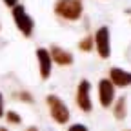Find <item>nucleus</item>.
<instances>
[{"label":"nucleus","mask_w":131,"mask_h":131,"mask_svg":"<svg viewBox=\"0 0 131 131\" xmlns=\"http://www.w3.org/2000/svg\"><path fill=\"white\" fill-rule=\"evenodd\" d=\"M37 55L40 60V75H42V78H47L49 73H51V57H49L46 49H38Z\"/></svg>","instance_id":"nucleus-8"},{"label":"nucleus","mask_w":131,"mask_h":131,"mask_svg":"<svg viewBox=\"0 0 131 131\" xmlns=\"http://www.w3.org/2000/svg\"><path fill=\"white\" fill-rule=\"evenodd\" d=\"M88 93H89V82L82 80L80 86H78V91H77V102H78V106L84 111L91 109V102H89V95Z\"/></svg>","instance_id":"nucleus-5"},{"label":"nucleus","mask_w":131,"mask_h":131,"mask_svg":"<svg viewBox=\"0 0 131 131\" xmlns=\"http://www.w3.org/2000/svg\"><path fill=\"white\" fill-rule=\"evenodd\" d=\"M96 49H98V55L102 58H107L109 57V31L107 27H100L96 31Z\"/></svg>","instance_id":"nucleus-4"},{"label":"nucleus","mask_w":131,"mask_h":131,"mask_svg":"<svg viewBox=\"0 0 131 131\" xmlns=\"http://www.w3.org/2000/svg\"><path fill=\"white\" fill-rule=\"evenodd\" d=\"M55 11L68 20H77L82 15V4L80 0H58L55 4Z\"/></svg>","instance_id":"nucleus-1"},{"label":"nucleus","mask_w":131,"mask_h":131,"mask_svg":"<svg viewBox=\"0 0 131 131\" xmlns=\"http://www.w3.org/2000/svg\"><path fill=\"white\" fill-rule=\"evenodd\" d=\"M124 111H126V102H124V98H120L118 104H117V109H115V117H117V118H122L124 115H126Z\"/></svg>","instance_id":"nucleus-10"},{"label":"nucleus","mask_w":131,"mask_h":131,"mask_svg":"<svg viewBox=\"0 0 131 131\" xmlns=\"http://www.w3.org/2000/svg\"><path fill=\"white\" fill-rule=\"evenodd\" d=\"M13 16H15V22L16 26H18V29L24 33V35H31V31H33V20H31V16L26 15L24 7L22 6H15L13 7Z\"/></svg>","instance_id":"nucleus-3"},{"label":"nucleus","mask_w":131,"mask_h":131,"mask_svg":"<svg viewBox=\"0 0 131 131\" xmlns=\"http://www.w3.org/2000/svg\"><path fill=\"white\" fill-rule=\"evenodd\" d=\"M69 131H88L84 126H80V124H77V126H71L69 127Z\"/></svg>","instance_id":"nucleus-12"},{"label":"nucleus","mask_w":131,"mask_h":131,"mask_svg":"<svg viewBox=\"0 0 131 131\" xmlns=\"http://www.w3.org/2000/svg\"><path fill=\"white\" fill-rule=\"evenodd\" d=\"M98 89H100V102L104 107L111 106L113 102V96H115V89H113V84L109 80H100V86H98Z\"/></svg>","instance_id":"nucleus-6"},{"label":"nucleus","mask_w":131,"mask_h":131,"mask_svg":"<svg viewBox=\"0 0 131 131\" xmlns=\"http://www.w3.org/2000/svg\"><path fill=\"white\" fill-rule=\"evenodd\" d=\"M49 57H53L55 62H58L60 66H69V64L73 62V57H71L68 51L60 49V47H51V55H49Z\"/></svg>","instance_id":"nucleus-9"},{"label":"nucleus","mask_w":131,"mask_h":131,"mask_svg":"<svg viewBox=\"0 0 131 131\" xmlns=\"http://www.w3.org/2000/svg\"><path fill=\"white\" fill-rule=\"evenodd\" d=\"M47 104H49V109H51V115H53V118L60 124L64 122H68L69 118V113H68V107L64 106V102L60 100L58 96H47Z\"/></svg>","instance_id":"nucleus-2"},{"label":"nucleus","mask_w":131,"mask_h":131,"mask_svg":"<svg viewBox=\"0 0 131 131\" xmlns=\"http://www.w3.org/2000/svg\"><path fill=\"white\" fill-rule=\"evenodd\" d=\"M7 118H9L11 122H20V118H18V117H16V115H15V113H9V115H7Z\"/></svg>","instance_id":"nucleus-13"},{"label":"nucleus","mask_w":131,"mask_h":131,"mask_svg":"<svg viewBox=\"0 0 131 131\" xmlns=\"http://www.w3.org/2000/svg\"><path fill=\"white\" fill-rule=\"evenodd\" d=\"M91 46H93V38L91 37H88V38H84V40H82L80 42V49H84V51H89V49H91Z\"/></svg>","instance_id":"nucleus-11"},{"label":"nucleus","mask_w":131,"mask_h":131,"mask_svg":"<svg viewBox=\"0 0 131 131\" xmlns=\"http://www.w3.org/2000/svg\"><path fill=\"white\" fill-rule=\"evenodd\" d=\"M29 131H35V129H29Z\"/></svg>","instance_id":"nucleus-16"},{"label":"nucleus","mask_w":131,"mask_h":131,"mask_svg":"<svg viewBox=\"0 0 131 131\" xmlns=\"http://www.w3.org/2000/svg\"><path fill=\"white\" fill-rule=\"evenodd\" d=\"M4 2H6L7 6H11V7H15V6H16V0H4Z\"/></svg>","instance_id":"nucleus-14"},{"label":"nucleus","mask_w":131,"mask_h":131,"mask_svg":"<svg viewBox=\"0 0 131 131\" xmlns=\"http://www.w3.org/2000/svg\"><path fill=\"white\" fill-rule=\"evenodd\" d=\"M0 115H2V96H0Z\"/></svg>","instance_id":"nucleus-15"},{"label":"nucleus","mask_w":131,"mask_h":131,"mask_svg":"<svg viewBox=\"0 0 131 131\" xmlns=\"http://www.w3.org/2000/svg\"><path fill=\"white\" fill-rule=\"evenodd\" d=\"M109 75H111V84H117L120 88L131 84V73H127V71H122L118 68H113Z\"/></svg>","instance_id":"nucleus-7"}]
</instances>
